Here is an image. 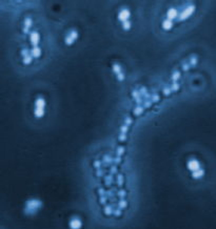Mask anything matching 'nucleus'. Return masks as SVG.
Masks as SVG:
<instances>
[{"label": "nucleus", "mask_w": 216, "mask_h": 229, "mask_svg": "<svg viewBox=\"0 0 216 229\" xmlns=\"http://www.w3.org/2000/svg\"><path fill=\"white\" fill-rule=\"evenodd\" d=\"M195 11V4L194 3H189L186 7H184L181 12L179 13V16L178 18L179 20H184V19H187L188 17H190Z\"/></svg>", "instance_id": "f257e3e1"}, {"label": "nucleus", "mask_w": 216, "mask_h": 229, "mask_svg": "<svg viewBox=\"0 0 216 229\" xmlns=\"http://www.w3.org/2000/svg\"><path fill=\"white\" fill-rule=\"evenodd\" d=\"M41 205H42V203L39 200L32 199V200L28 201L27 204H25V210H27V212H34V211L39 209L41 207Z\"/></svg>", "instance_id": "f03ea898"}, {"label": "nucleus", "mask_w": 216, "mask_h": 229, "mask_svg": "<svg viewBox=\"0 0 216 229\" xmlns=\"http://www.w3.org/2000/svg\"><path fill=\"white\" fill-rule=\"evenodd\" d=\"M77 38H78V32H77V30L72 29V30H70L66 33L65 37H64V42H65V44L71 45V44H73L74 41Z\"/></svg>", "instance_id": "7ed1b4c3"}, {"label": "nucleus", "mask_w": 216, "mask_h": 229, "mask_svg": "<svg viewBox=\"0 0 216 229\" xmlns=\"http://www.w3.org/2000/svg\"><path fill=\"white\" fill-rule=\"evenodd\" d=\"M69 227L71 229H80L82 227V221L78 217H72L69 221Z\"/></svg>", "instance_id": "20e7f679"}, {"label": "nucleus", "mask_w": 216, "mask_h": 229, "mask_svg": "<svg viewBox=\"0 0 216 229\" xmlns=\"http://www.w3.org/2000/svg\"><path fill=\"white\" fill-rule=\"evenodd\" d=\"M118 19L120 21H126V20H130V17H131V11L129 10L128 7H123L118 12Z\"/></svg>", "instance_id": "39448f33"}, {"label": "nucleus", "mask_w": 216, "mask_h": 229, "mask_svg": "<svg viewBox=\"0 0 216 229\" xmlns=\"http://www.w3.org/2000/svg\"><path fill=\"white\" fill-rule=\"evenodd\" d=\"M187 166H188L189 170H191L192 172H194V171H196V170L201 168V167H200V162L198 161V160H196V159L189 160L188 163H187Z\"/></svg>", "instance_id": "423d86ee"}, {"label": "nucleus", "mask_w": 216, "mask_h": 229, "mask_svg": "<svg viewBox=\"0 0 216 229\" xmlns=\"http://www.w3.org/2000/svg\"><path fill=\"white\" fill-rule=\"evenodd\" d=\"M30 40H31V43L33 46H36L38 45V43L40 41V35L37 31H32L31 34H30Z\"/></svg>", "instance_id": "0eeeda50"}, {"label": "nucleus", "mask_w": 216, "mask_h": 229, "mask_svg": "<svg viewBox=\"0 0 216 229\" xmlns=\"http://www.w3.org/2000/svg\"><path fill=\"white\" fill-rule=\"evenodd\" d=\"M34 104H35V108H40V109H44L46 107V100L43 97L41 96H38L35 102H34Z\"/></svg>", "instance_id": "6e6552de"}, {"label": "nucleus", "mask_w": 216, "mask_h": 229, "mask_svg": "<svg viewBox=\"0 0 216 229\" xmlns=\"http://www.w3.org/2000/svg\"><path fill=\"white\" fill-rule=\"evenodd\" d=\"M178 16H179V13H178V11L176 10L175 7H170V8H168V11H167V18L173 20V19L177 18Z\"/></svg>", "instance_id": "1a4fd4ad"}, {"label": "nucleus", "mask_w": 216, "mask_h": 229, "mask_svg": "<svg viewBox=\"0 0 216 229\" xmlns=\"http://www.w3.org/2000/svg\"><path fill=\"white\" fill-rule=\"evenodd\" d=\"M172 26H173V20H171L169 18H166V19L162 20L161 28L163 30H170V29H172Z\"/></svg>", "instance_id": "9d476101"}, {"label": "nucleus", "mask_w": 216, "mask_h": 229, "mask_svg": "<svg viewBox=\"0 0 216 229\" xmlns=\"http://www.w3.org/2000/svg\"><path fill=\"white\" fill-rule=\"evenodd\" d=\"M31 55H32L33 58H38V57H40L41 56V48L38 45L33 46L31 48Z\"/></svg>", "instance_id": "9b49d317"}, {"label": "nucleus", "mask_w": 216, "mask_h": 229, "mask_svg": "<svg viewBox=\"0 0 216 229\" xmlns=\"http://www.w3.org/2000/svg\"><path fill=\"white\" fill-rule=\"evenodd\" d=\"M32 23H33V21H32V19L30 18V17H27V18L24 19V21H23V24H24V26H23V32L24 33H28L29 32V30L31 29V26H32Z\"/></svg>", "instance_id": "f8f14e48"}, {"label": "nucleus", "mask_w": 216, "mask_h": 229, "mask_svg": "<svg viewBox=\"0 0 216 229\" xmlns=\"http://www.w3.org/2000/svg\"><path fill=\"white\" fill-rule=\"evenodd\" d=\"M112 69H113V72L117 75V74H119V73H121L122 72V68H121V65H120L119 63H117V62H114L113 64H112Z\"/></svg>", "instance_id": "ddd939ff"}, {"label": "nucleus", "mask_w": 216, "mask_h": 229, "mask_svg": "<svg viewBox=\"0 0 216 229\" xmlns=\"http://www.w3.org/2000/svg\"><path fill=\"white\" fill-rule=\"evenodd\" d=\"M203 174H204V170H203L202 168H200V169H198V170L192 172L193 178H195V179H199V178H201Z\"/></svg>", "instance_id": "4468645a"}, {"label": "nucleus", "mask_w": 216, "mask_h": 229, "mask_svg": "<svg viewBox=\"0 0 216 229\" xmlns=\"http://www.w3.org/2000/svg\"><path fill=\"white\" fill-rule=\"evenodd\" d=\"M180 78V73L178 72V70H174V72L172 73V76H171V79L174 82H177V80Z\"/></svg>", "instance_id": "2eb2a0df"}, {"label": "nucleus", "mask_w": 216, "mask_h": 229, "mask_svg": "<svg viewBox=\"0 0 216 229\" xmlns=\"http://www.w3.org/2000/svg\"><path fill=\"white\" fill-rule=\"evenodd\" d=\"M34 115L37 117V118H40L44 115V109H40V108H35L34 109Z\"/></svg>", "instance_id": "dca6fc26"}, {"label": "nucleus", "mask_w": 216, "mask_h": 229, "mask_svg": "<svg viewBox=\"0 0 216 229\" xmlns=\"http://www.w3.org/2000/svg\"><path fill=\"white\" fill-rule=\"evenodd\" d=\"M32 60H33V57H32V55L30 54V55H27V56H24V57H23L22 62H23L24 64H30V63L32 62Z\"/></svg>", "instance_id": "f3484780"}, {"label": "nucleus", "mask_w": 216, "mask_h": 229, "mask_svg": "<svg viewBox=\"0 0 216 229\" xmlns=\"http://www.w3.org/2000/svg\"><path fill=\"white\" fill-rule=\"evenodd\" d=\"M121 23H122V29L123 30H129L130 28H131V25H132V23H131V21H130V20L122 21Z\"/></svg>", "instance_id": "a211bd4d"}, {"label": "nucleus", "mask_w": 216, "mask_h": 229, "mask_svg": "<svg viewBox=\"0 0 216 229\" xmlns=\"http://www.w3.org/2000/svg\"><path fill=\"white\" fill-rule=\"evenodd\" d=\"M190 58H191V60H190V65H195L197 63V56L196 55H191L190 56Z\"/></svg>", "instance_id": "6ab92c4d"}, {"label": "nucleus", "mask_w": 216, "mask_h": 229, "mask_svg": "<svg viewBox=\"0 0 216 229\" xmlns=\"http://www.w3.org/2000/svg\"><path fill=\"white\" fill-rule=\"evenodd\" d=\"M142 111H143V106H141V105H137V106L134 108V113L135 115H139Z\"/></svg>", "instance_id": "aec40b11"}, {"label": "nucleus", "mask_w": 216, "mask_h": 229, "mask_svg": "<svg viewBox=\"0 0 216 229\" xmlns=\"http://www.w3.org/2000/svg\"><path fill=\"white\" fill-rule=\"evenodd\" d=\"M178 87H179V84L177 82H173V84H171V90H173V91L177 90Z\"/></svg>", "instance_id": "412c9836"}, {"label": "nucleus", "mask_w": 216, "mask_h": 229, "mask_svg": "<svg viewBox=\"0 0 216 229\" xmlns=\"http://www.w3.org/2000/svg\"><path fill=\"white\" fill-rule=\"evenodd\" d=\"M163 92H165L166 95H168V94H170V88H168V87H165V88H163Z\"/></svg>", "instance_id": "4be33fe9"}, {"label": "nucleus", "mask_w": 216, "mask_h": 229, "mask_svg": "<svg viewBox=\"0 0 216 229\" xmlns=\"http://www.w3.org/2000/svg\"><path fill=\"white\" fill-rule=\"evenodd\" d=\"M120 129H121V130H122V131H127V130H128V126H126V125H123V126H122V127H121V128H120Z\"/></svg>", "instance_id": "5701e85b"}]
</instances>
